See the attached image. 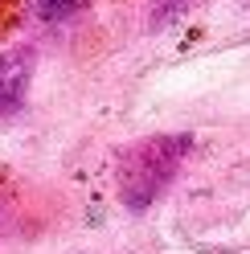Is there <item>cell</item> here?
<instances>
[{"label": "cell", "instance_id": "1", "mask_svg": "<svg viewBox=\"0 0 250 254\" xmlns=\"http://www.w3.org/2000/svg\"><path fill=\"white\" fill-rule=\"evenodd\" d=\"M193 152V135H148L123 148L115 181H119V197L127 209H148L152 201L164 197V189L177 181V172L185 164V156Z\"/></svg>", "mask_w": 250, "mask_h": 254}, {"label": "cell", "instance_id": "2", "mask_svg": "<svg viewBox=\"0 0 250 254\" xmlns=\"http://www.w3.org/2000/svg\"><path fill=\"white\" fill-rule=\"evenodd\" d=\"M33 82V50H0V119L21 111Z\"/></svg>", "mask_w": 250, "mask_h": 254}, {"label": "cell", "instance_id": "3", "mask_svg": "<svg viewBox=\"0 0 250 254\" xmlns=\"http://www.w3.org/2000/svg\"><path fill=\"white\" fill-rule=\"evenodd\" d=\"M74 4H78V0H37V12L45 21H54V17H66Z\"/></svg>", "mask_w": 250, "mask_h": 254}, {"label": "cell", "instance_id": "4", "mask_svg": "<svg viewBox=\"0 0 250 254\" xmlns=\"http://www.w3.org/2000/svg\"><path fill=\"white\" fill-rule=\"evenodd\" d=\"M181 8H185V0H160V4H156V25H164L168 17H177Z\"/></svg>", "mask_w": 250, "mask_h": 254}]
</instances>
